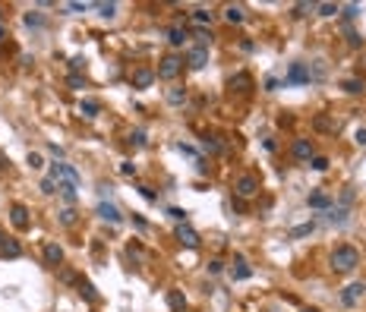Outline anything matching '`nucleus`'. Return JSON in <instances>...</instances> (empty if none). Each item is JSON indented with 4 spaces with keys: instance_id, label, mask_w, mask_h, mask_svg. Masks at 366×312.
<instances>
[{
    "instance_id": "35",
    "label": "nucleus",
    "mask_w": 366,
    "mask_h": 312,
    "mask_svg": "<svg viewBox=\"0 0 366 312\" xmlns=\"http://www.w3.org/2000/svg\"><path fill=\"white\" fill-rule=\"evenodd\" d=\"M41 192H44V196H54V192H57V183L51 180V177H44V180H41Z\"/></svg>"
},
{
    "instance_id": "18",
    "label": "nucleus",
    "mask_w": 366,
    "mask_h": 312,
    "mask_svg": "<svg viewBox=\"0 0 366 312\" xmlns=\"http://www.w3.org/2000/svg\"><path fill=\"white\" fill-rule=\"evenodd\" d=\"M168 306H171V312H183L186 309V296L180 294V290H171L168 294Z\"/></svg>"
},
{
    "instance_id": "40",
    "label": "nucleus",
    "mask_w": 366,
    "mask_h": 312,
    "mask_svg": "<svg viewBox=\"0 0 366 312\" xmlns=\"http://www.w3.org/2000/svg\"><path fill=\"white\" fill-rule=\"evenodd\" d=\"M29 164H32V167L38 170V167H44V158L38 155V151H29Z\"/></svg>"
},
{
    "instance_id": "50",
    "label": "nucleus",
    "mask_w": 366,
    "mask_h": 312,
    "mask_svg": "<svg viewBox=\"0 0 366 312\" xmlns=\"http://www.w3.org/2000/svg\"><path fill=\"white\" fill-rule=\"evenodd\" d=\"M300 312H319V309H300Z\"/></svg>"
},
{
    "instance_id": "24",
    "label": "nucleus",
    "mask_w": 366,
    "mask_h": 312,
    "mask_svg": "<svg viewBox=\"0 0 366 312\" xmlns=\"http://www.w3.org/2000/svg\"><path fill=\"white\" fill-rule=\"evenodd\" d=\"M312 230H316V224H300V227H294V230H290V234H288V240H300V237H309L312 234Z\"/></svg>"
},
{
    "instance_id": "12",
    "label": "nucleus",
    "mask_w": 366,
    "mask_h": 312,
    "mask_svg": "<svg viewBox=\"0 0 366 312\" xmlns=\"http://www.w3.org/2000/svg\"><path fill=\"white\" fill-rule=\"evenodd\" d=\"M231 277H234V281H246V277H252V268L246 265V258H243V256H237V258H234V268H231Z\"/></svg>"
},
{
    "instance_id": "22",
    "label": "nucleus",
    "mask_w": 366,
    "mask_h": 312,
    "mask_svg": "<svg viewBox=\"0 0 366 312\" xmlns=\"http://www.w3.org/2000/svg\"><path fill=\"white\" fill-rule=\"evenodd\" d=\"M76 284H79V294H82L85 300H89V303H98V294H95V287H92V284L85 281V277H79Z\"/></svg>"
},
{
    "instance_id": "21",
    "label": "nucleus",
    "mask_w": 366,
    "mask_h": 312,
    "mask_svg": "<svg viewBox=\"0 0 366 312\" xmlns=\"http://www.w3.org/2000/svg\"><path fill=\"white\" fill-rule=\"evenodd\" d=\"M168 104H174V108H180V104L186 101V89H180V85H174V89H168Z\"/></svg>"
},
{
    "instance_id": "37",
    "label": "nucleus",
    "mask_w": 366,
    "mask_h": 312,
    "mask_svg": "<svg viewBox=\"0 0 366 312\" xmlns=\"http://www.w3.org/2000/svg\"><path fill=\"white\" fill-rule=\"evenodd\" d=\"M347 44H350V48H360V44H363V38L357 35V32L350 29V25H347Z\"/></svg>"
},
{
    "instance_id": "30",
    "label": "nucleus",
    "mask_w": 366,
    "mask_h": 312,
    "mask_svg": "<svg viewBox=\"0 0 366 312\" xmlns=\"http://www.w3.org/2000/svg\"><path fill=\"white\" fill-rule=\"evenodd\" d=\"M25 25H32V29H41V25H44V16H41V13H25Z\"/></svg>"
},
{
    "instance_id": "46",
    "label": "nucleus",
    "mask_w": 366,
    "mask_h": 312,
    "mask_svg": "<svg viewBox=\"0 0 366 312\" xmlns=\"http://www.w3.org/2000/svg\"><path fill=\"white\" fill-rule=\"evenodd\" d=\"M177 151H183V155H196V148H193V145H183V142H177Z\"/></svg>"
},
{
    "instance_id": "38",
    "label": "nucleus",
    "mask_w": 366,
    "mask_h": 312,
    "mask_svg": "<svg viewBox=\"0 0 366 312\" xmlns=\"http://www.w3.org/2000/svg\"><path fill=\"white\" fill-rule=\"evenodd\" d=\"M312 170H328V158H316V155H312Z\"/></svg>"
},
{
    "instance_id": "17",
    "label": "nucleus",
    "mask_w": 366,
    "mask_h": 312,
    "mask_svg": "<svg viewBox=\"0 0 366 312\" xmlns=\"http://www.w3.org/2000/svg\"><path fill=\"white\" fill-rule=\"evenodd\" d=\"M79 110H82V117H98V110H101V104L95 101V98H82V101H79Z\"/></svg>"
},
{
    "instance_id": "8",
    "label": "nucleus",
    "mask_w": 366,
    "mask_h": 312,
    "mask_svg": "<svg viewBox=\"0 0 366 312\" xmlns=\"http://www.w3.org/2000/svg\"><path fill=\"white\" fill-rule=\"evenodd\" d=\"M363 294H366V284H347L344 294H341V303H344V306H357Z\"/></svg>"
},
{
    "instance_id": "3",
    "label": "nucleus",
    "mask_w": 366,
    "mask_h": 312,
    "mask_svg": "<svg viewBox=\"0 0 366 312\" xmlns=\"http://www.w3.org/2000/svg\"><path fill=\"white\" fill-rule=\"evenodd\" d=\"M325 221L335 224V227H344V224L350 221V202H338V205H331V208L325 211Z\"/></svg>"
},
{
    "instance_id": "32",
    "label": "nucleus",
    "mask_w": 366,
    "mask_h": 312,
    "mask_svg": "<svg viewBox=\"0 0 366 312\" xmlns=\"http://www.w3.org/2000/svg\"><path fill=\"white\" fill-rule=\"evenodd\" d=\"M66 82H70V89H79V92H82L85 85H89V79H85V76H79V73H73V76L66 79Z\"/></svg>"
},
{
    "instance_id": "47",
    "label": "nucleus",
    "mask_w": 366,
    "mask_h": 312,
    "mask_svg": "<svg viewBox=\"0 0 366 312\" xmlns=\"http://www.w3.org/2000/svg\"><path fill=\"white\" fill-rule=\"evenodd\" d=\"M70 66H73V70L79 73V70H82V66H85V60H82V57H73V60H70Z\"/></svg>"
},
{
    "instance_id": "26",
    "label": "nucleus",
    "mask_w": 366,
    "mask_h": 312,
    "mask_svg": "<svg viewBox=\"0 0 366 312\" xmlns=\"http://www.w3.org/2000/svg\"><path fill=\"white\" fill-rule=\"evenodd\" d=\"M224 19H228V22H243V6H228V10H224Z\"/></svg>"
},
{
    "instance_id": "48",
    "label": "nucleus",
    "mask_w": 366,
    "mask_h": 312,
    "mask_svg": "<svg viewBox=\"0 0 366 312\" xmlns=\"http://www.w3.org/2000/svg\"><path fill=\"white\" fill-rule=\"evenodd\" d=\"M354 139H357L360 145H366V129H357V136H354Z\"/></svg>"
},
{
    "instance_id": "39",
    "label": "nucleus",
    "mask_w": 366,
    "mask_h": 312,
    "mask_svg": "<svg viewBox=\"0 0 366 312\" xmlns=\"http://www.w3.org/2000/svg\"><path fill=\"white\" fill-rule=\"evenodd\" d=\"M202 148H205V151H221V142H215V139L205 136V139H202Z\"/></svg>"
},
{
    "instance_id": "43",
    "label": "nucleus",
    "mask_w": 366,
    "mask_h": 312,
    "mask_svg": "<svg viewBox=\"0 0 366 312\" xmlns=\"http://www.w3.org/2000/svg\"><path fill=\"white\" fill-rule=\"evenodd\" d=\"M306 10H312V3H297V6H294V16H297V19L306 16Z\"/></svg>"
},
{
    "instance_id": "42",
    "label": "nucleus",
    "mask_w": 366,
    "mask_h": 312,
    "mask_svg": "<svg viewBox=\"0 0 366 312\" xmlns=\"http://www.w3.org/2000/svg\"><path fill=\"white\" fill-rule=\"evenodd\" d=\"M120 174H123V177H133V174H136V164L123 161V164H120Z\"/></svg>"
},
{
    "instance_id": "28",
    "label": "nucleus",
    "mask_w": 366,
    "mask_h": 312,
    "mask_svg": "<svg viewBox=\"0 0 366 312\" xmlns=\"http://www.w3.org/2000/svg\"><path fill=\"white\" fill-rule=\"evenodd\" d=\"M344 92H350V95H360V92H363V82H360V79H344Z\"/></svg>"
},
{
    "instance_id": "41",
    "label": "nucleus",
    "mask_w": 366,
    "mask_h": 312,
    "mask_svg": "<svg viewBox=\"0 0 366 312\" xmlns=\"http://www.w3.org/2000/svg\"><path fill=\"white\" fill-rule=\"evenodd\" d=\"M168 215L174 218V221H180V224H186V211H183V208H168Z\"/></svg>"
},
{
    "instance_id": "31",
    "label": "nucleus",
    "mask_w": 366,
    "mask_h": 312,
    "mask_svg": "<svg viewBox=\"0 0 366 312\" xmlns=\"http://www.w3.org/2000/svg\"><path fill=\"white\" fill-rule=\"evenodd\" d=\"M316 10H319V16H335V13H341V6L338 3H319Z\"/></svg>"
},
{
    "instance_id": "51",
    "label": "nucleus",
    "mask_w": 366,
    "mask_h": 312,
    "mask_svg": "<svg viewBox=\"0 0 366 312\" xmlns=\"http://www.w3.org/2000/svg\"><path fill=\"white\" fill-rule=\"evenodd\" d=\"M3 240H6V237H3V230H0V243H3Z\"/></svg>"
},
{
    "instance_id": "34",
    "label": "nucleus",
    "mask_w": 366,
    "mask_h": 312,
    "mask_svg": "<svg viewBox=\"0 0 366 312\" xmlns=\"http://www.w3.org/2000/svg\"><path fill=\"white\" fill-rule=\"evenodd\" d=\"M341 13H344V19H357V16H360V6L347 3V6H341Z\"/></svg>"
},
{
    "instance_id": "16",
    "label": "nucleus",
    "mask_w": 366,
    "mask_h": 312,
    "mask_svg": "<svg viewBox=\"0 0 366 312\" xmlns=\"http://www.w3.org/2000/svg\"><path fill=\"white\" fill-rule=\"evenodd\" d=\"M0 256H3V258H19V256H22V249H19L16 240H10V237H6V240L0 243Z\"/></svg>"
},
{
    "instance_id": "25",
    "label": "nucleus",
    "mask_w": 366,
    "mask_h": 312,
    "mask_svg": "<svg viewBox=\"0 0 366 312\" xmlns=\"http://www.w3.org/2000/svg\"><path fill=\"white\" fill-rule=\"evenodd\" d=\"M212 19H215V13H209V10H193V22H199V25H212Z\"/></svg>"
},
{
    "instance_id": "33",
    "label": "nucleus",
    "mask_w": 366,
    "mask_h": 312,
    "mask_svg": "<svg viewBox=\"0 0 366 312\" xmlns=\"http://www.w3.org/2000/svg\"><path fill=\"white\" fill-rule=\"evenodd\" d=\"M130 142L136 145V148H142V145L149 142V139H145V129H133V132H130Z\"/></svg>"
},
{
    "instance_id": "23",
    "label": "nucleus",
    "mask_w": 366,
    "mask_h": 312,
    "mask_svg": "<svg viewBox=\"0 0 366 312\" xmlns=\"http://www.w3.org/2000/svg\"><path fill=\"white\" fill-rule=\"evenodd\" d=\"M306 202H309L312 208H331V199L325 196V192H312V196L306 199Z\"/></svg>"
},
{
    "instance_id": "5",
    "label": "nucleus",
    "mask_w": 366,
    "mask_h": 312,
    "mask_svg": "<svg viewBox=\"0 0 366 312\" xmlns=\"http://www.w3.org/2000/svg\"><path fill=\"white\" fill-rule=\"evenodd\" d=\"M309 66H306V63H294V66H290V73H288V76H284V85H306V82H309Z\"/></svg>"
},
{
    "instance_id": "1",
    "label": "nucleus",
    "mask_w": 366,
    "mask_h": 312,
    "mask_svg": "<svg viewBox=\"0 0 366 312\" xmlns=\"http://www.w3.org/2000/svg\"><path fill=\"white\" fill-rule=\"evenodd\" d=\"M357 265H360V252L354 246H338L331 252V268H335L338 275H347V271H354Z\"/></svg>"
},
{
    "instance_id": "20",
    "label": "nucleus",
    "mask_w": 366,
    "mask_h": 312,
    "mask_svg": "<svg viewBox=\"0 0 366 312\" xmlns=\"http://www.w3.org/2000/svg\"><path fill=\"white\" fill-rule=\"evenodd\" d=\"M250 85H252V79L246 76V73H237V76H231V89H234V92H250Z\"/></svg>"
},
{
    "instance_id": "49",
    "label": "nucleus",
    "mask_w": 366,
    "mask_h": 312,
    "mask_svg": "<svg viewBox=\"0 0 366 312\" xmlns=\"http://www.w3.org/2000/svg\"><path fill=\"white\" fill-rule=\"evenodd\" d=\"M3 38H6V25H0V41H3Z\"/></svg>"
},
{
    "instance_id": "36",
    "label": "nucleus",
    "mask_w": 366,
    "mask_h": 312,
    "mask_svg": "<svg viewBox=\"0 0 366 312\" xmlns=\"http://www.w3.org/2000/svg\"><path fill=\"white\" fill-rule=\"evenodd\" d=\"M316 126H319V129H325V132H335V129H338V123L325 120V117H316Z\"/></svg>"
},
{
    "instance_id": "7",
    "label": "nucleus",
    "mask_w": 366,
    "mask_h": 312,
    "mask_svg": "<svg viewBox=\"0 0 366 312\" xmlns=\"http://www.w3.org/2000/svg\"><path fill=\"white\" fill-rule=\"evenodd\" d=\"M10 221H13V227H16V230H29V208L16 202L10 208Z\"/></svg>"
},
{
    "instance_id": "13",
    "label": "nucleus",
    "mask_w": 366,
    "mask_h": 312,
    "mask_svg": "<svg viewBox=\"0 0 366 312\" xmlns=\"http://www.w3.org/2000/svg\"><path fill=\"white\" fill-rule=\"evenodd\" d=\"M98 215H101L104 221H111V224H120L123 221V215L117 211V205H111V202H98Z\"/></svg>"
},
{
    "instance_id": "29",
    "label": "nucleus",
    "mask_w": 366,
    "mask_h": 312,
    "mask_svg": "<svg viewBox=\"0 0 366 312\" xmlns=\"http://www.w3.org/2000/svg\"><path fill=\"white\" fill-rule=\"evenodd\" d=\"M98 6V13H101L104 19H114L117 16V3H95Z\"/></svg>"
},
{
    "instance_id": "45",
    "label": "nucleus",
    "mask_w": 366,
    "mask_h": 312,
    "mask_svg": "<svg viewBox=\"0 0 366 312\" xmlns=\"http://www.w3.org/2000/svg\"><path fill=\"white\" fill-rule=\"evenodd\" d=\"M66 10H70V13H85V10H89V3H66Z\"/></svg>"
},
{
    "instance_id": "44",
    "label": "nucleus",
    "mask_w": 366,
    "mask_h": 312,
    "mask_svg": "<svg viewBox=\"0 0 366 312\" xmlns=\"http://www.w3.org/2000/svg\"><path fill=\"white\" fill-rule=\"evenodd\" d=\"M139 189H142V196L149 199V202H158V192L152 189V186H139Z\"/></svg>"
},
{
    "instance_id": "27",
    "label": "nucleus",
    "mask_w": 366,
    "mask_h": 312,
    "mask_svg": "<svg viewBox=\"0 0 366 312\" xmlns=\"http://www.w3.org/2000/svg\"><path fill=\"white\" fill-rule=\"evenodd\" d=\"M60 224H66V227L76 224V208H73V205H66V208L60 211Z\"/></svg>"
},
{
    "instance_id": "10",
    "label": "nucleus",
    "mask_w": 366,
    "mask_h": 312,
    "mask_svg": "<svg viewBox=\"0 0 366 312\" xmlns=\"http://www.w3.org/2000/svg\"><path fill=\"white\" fill-rule=\"evenodd\" d=\"M60 262H63V249L57 246V243H44V265L57 268Z\"/></svg>"
},
{
    "instance_id": "4",
    "label": "nucleus",
    "mask_w": 366,
    "mask_h": 312,
    "mask_svg": "<svg viewBox=\"0 0 366 312\" xmlns=\"http://www.w3.org/2000/svg\"><path fill=\"white\" fill-rule=\"evenodd\" d=\"M180 70H183V60L177 54H168L161 60V66H158V76H161V79H177V76H180Z\"/></svg>"
},
{
    "instance_id": "15",
    "label": "nucleus",
    "mask_w": 366,
    "mask_h": 312,
    "mask_svg": "<svg viewBox=\"0 0 366 312\" xmlns=\"http://www.w3.org/2000/svg\"><path fill=\"white\" fill-rule=\"evenodd\" d=\"M152 82H155V73L152 70H136L133 73V85H136V89H149Z\"/></svg>"
},
{
    "instance_id": "11",
    "label": "nucleus",
    "mask_w": 366,
    "mask_h": 312,
    "mask_svg": "<svg viewBox=\"0 0 366 312\" xmlns=\"http://www.w3.org/2000/svg\"><path fill=\"white\" fill-rule=\"evenodd\" d=\"M290 151H294L297 161H312V142H309V139H297Z\"/></svg>"
},
{
    "instance_id": "9",
    "label": "nucleus",
    "mask_w": 366,
    "mask_h": 312,
    "mask_svg": "<svg viewBox=\"0 0 366 312\" xmlns=\"http://www.w3.org/2000/svg\"><path fill=\"white\" fill-rule=\"evenodd\" d=\"M177 240H180L186 249H196L199 246V234L190 227V224H180V227H177Z\"/></svg>"
},
{
    "instance_id": "2",
    "label": "nucleus",
    "mask_w": 366,
    "mask_h": 312,
    "mask_svg": "<svg viewBox=\"0 0 366 312\" xmlns=\"http://www.w3.org/2000/svg\"><path fill=\"white\" fill-rule=\"evenodd\" d=\"M234 192H237V199H252V196H259V180L252 174H240L234 180Z\"/></svg>"
},
{
    "instance_id": "6",
    "label": "nucleus",
    "mask_w": 366,
    "mask_h": 312,
    "mask_svg": "<svg viewBox=\"0 0 366 312\" xmlns=\"http://www.w3.org/2000/svg\"><path fill=\"white\" fill-rule=\"evenodd\" d=\"M186 63H190V70H202V66L209 63V48H202V44L190 48V54H186Z\"/></svg>"
},
{
    "instance_id": "14",
    "label": "nucleus",
    "mask_w": 366,
    "mask_h": 312,
    "mask_svg": "<svg viewBox=\"0 0 366 312\" xmlns=\"http://www.w3.org/2000/svg\"><path fill=\"white\" fill-rule=\"evenodd\" d=\"M76 183H73V180H60V183H57V192H60V196H63V202L66 205H73V202H76Z\"/></svg>"
},
{
    "instance_id": "19",
    "label": "nucleus",
    "mask_w": 366,
    "mask_h": 312,
    "mask_svg": "<svg viewBox=\"0 0 366 312\" xmlns=\"http://www.w3.org/2000/svg\"><path fill=\"white\" fill-rule=\"evenodd\" d=\"M186 38H190V32H186V29H183V25H174V29H171V32H168V41H171V44H174V48H180V44L186 41Z\"/></svg>"
}]
</instances>
